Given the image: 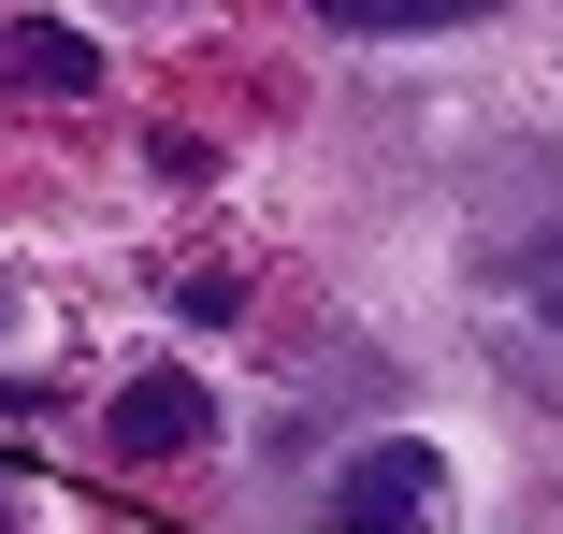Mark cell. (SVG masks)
Returning <instances> with one entry per match:
<instances>
[{"label":"cell","instance_id":"6da1fadb","mask_svg":"<svg viewBox=\"0 0 563 534\" xmlns=\"http://www.w3.org/2000/svg\"><path fill=\"white\" fill-rule=\"evenodd\" d=\"M463 275H477L492 361H506L534 404H563V174H549V159H506V174L477 188Z\"/></svg>","mask_w":563,"mask_h":534},{"label":"cell","instance_id":"7a4b0ae2","mask_svg":"<svg viewBox=\"0 0 563 534\" xmlns=\"http://www.w3.org/2000/svg\"><path fill=\"white\" fill-rule=\"evenodd\" d=\"M318 505L347 534H419V505H448V463H433V434H376L362 463H332Z\"/></svg>","mask_w":563,"mask_h":534},{"label":"cell","instance_id":"3957f363","mask_svg":"<svg viewBox=\"0 0 563 534\" xmlns=\"http://www.w3.org/2000/svg\"><path fill=\"white\" fill-rule=\"evenodd\" d=\"M202 434H217L202 376H131L117 404H101V448H117V463H174V448H202Z\"/></svg>","mask_w":563,"mask_h":534},{"label":"cell","instance_id":"277c9868","mask_svg":"<svg viewBox=\"0 0 563 534\" xmlns=\"http://www.w3.org/2000/svg\"><path fill=\"white\" fill-rule=\"evenodd\" d=\"M0 73L44 87V101H87V87H101V44H73L58 15H15V30H0Z\"/></svg>","mask_w":563,"mask_h":534},{"label":"cell","instance_id":"5b68a950","mask_svg":"<svg viewBox=\"0 0 563 534\" xmlns=\"http://www.w3.org/2000/svg\"><path fill=\"white\" fill-rule=\"evenodd\" d=\"M492 0H318V30H477Z\"/></svg>","mask_w":563,"mask_h":534}]
</instances>
